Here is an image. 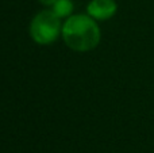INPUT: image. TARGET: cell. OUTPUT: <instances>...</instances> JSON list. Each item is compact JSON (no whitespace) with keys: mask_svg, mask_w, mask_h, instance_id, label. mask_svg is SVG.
<instances>
[{"mask_svg":"<svg viewBox=\"0 0 154 153\" xmlns=\"http://www.w3.org/2000/svg\"><path fill=\"white\" fill-rule=\"evenodd\" d=\"M62 38L68 48L76 52H88L100 42V29L89 15H73L62 26Z\"/></svg>","mask_w":154,"mask_h":153,"instance_id":"1","label":"cell"},{"mask_svg":"<svg viewBox=\"0 0 154 153\" xmlns=\"http://www.w3.org/2000/svg\"><path fill=\"white\" fill-rule=\"evenodd\" d=\"M53 11H42L37 14L30 24V34L39 45H49L58 38L61 33V22Z\"/></svg>","mask_w":154,"mask_h":153,"instance_id":"2","label":"cell"},{"mask_svg":"<svg viewBox=\"0 0 154 153\" xmlns=\"http://www.w3.org/2000/svg\"><path fill=\"white\" fill-rule=\"evenodd\" d=\"M118 5L115 0H91L87 7V12L89 16L97 20H106L115 15Z\"/></svg>","mask_w":154,"mask_h":153,"instance_id":"3","label":"cell"},{"mask_svg":"<svg viewBox=\"0 0 154 153\" xmlns=\"http://www.w3.org/2000/svg\"><path fill=\"white\" fill-rule=\"evenodd\" d=\"M53 11L60 18H66L73 11V3L70 0H57L53 4Z\"/></svg>","mask_w":154,"mask_h":153,"instance_id":"4","label":"cell"},{"mask_svg":"<svg viewBox=\"0 0 154 153\" xmlns=\"http://www.w3.org/2000/svg\"><path fill=\"white\" fill-rule=\"evenodd\" d=\"M39 2L42 3V4H45V5H53L57 0H39Z\"/></svg>","mask_w":154,"mask_h":153,"instance_id":"5","label":"cell"}]
</instances>
